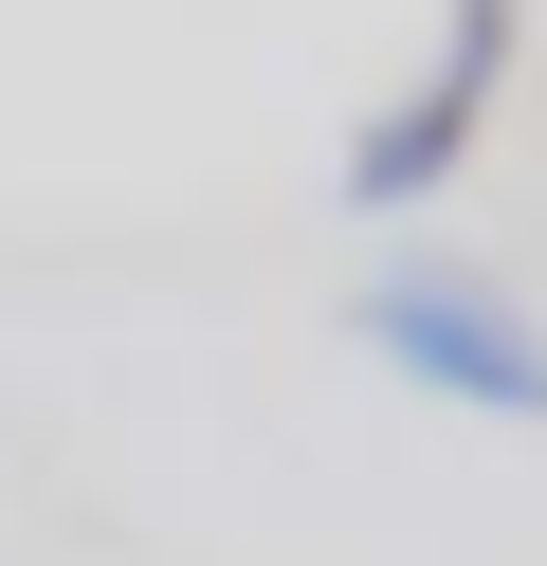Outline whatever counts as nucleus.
<instances>
[{"instance_id": "1", "label": "nucleus", "mask_w": 547, "mask_h": 566, "mask_svg": "<svg viewBox=\"0 0 547 566\" xmlns=\"http://www.w3.org/2000/svg\"><path fill=\"white\" fill-rule=\"evenodd\" d=\"M511 38H529V0H438V55L347 128L328 201H347V220H420V201H456L474 128H493V92H511Z\"/></svg>"}, {"instance_id": "2", "label": "nucleus", "mask_w": 547, "mask_h": 566, "mask_svg": "<svg viewBox=\"0 0 547 566\" xmlns=\"http://www.w3.org/2000/svg\"><path fill=\"white\" fill-rule=\"evenodd\" d=\"M365 347H383L420 402H474V420H547V329L493 293V274H456V256H401V274H365V311H347Z\"/></svg>"}]
</instances>
